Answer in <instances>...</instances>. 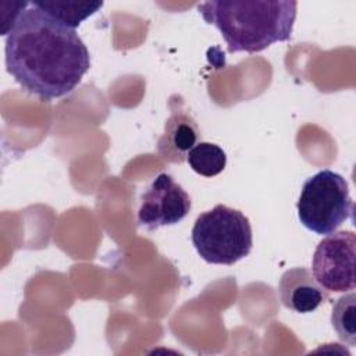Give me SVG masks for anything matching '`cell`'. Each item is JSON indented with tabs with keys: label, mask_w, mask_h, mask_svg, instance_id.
<instances>
[{
	"label": "cell",
	"mask_w": 356,
	"mask_h": 356,
	"mask_svg": "<svg viewBox=\"0 0 356 356\" xmlns=\"http://www.w3.org/2000/svg\"><path fill=\"white\" fill-rule=\"evenodd\" d=\"M186 191L167 174H159L140 197L138 222L149 231L181 222L191 211Z\"/></svg>",
	"instance_id": "cell-6"
},
{
	"label": "cell",
	"mask_w": 356,
	"mask_h": 356,
	"mask_svg": "<svg viewBox=\"0 0 356 356\" xmlns=\"http://www.w3.org/2000/svg\"><path fill=\"white\" fill-rule=\"evenodd\" d=\"M199 128L193 118L182 110L172 111L165 121L164 132L159 139L160 154L171 163L186 160L188 152L197 143Z\"/></svg>",
	"instance_id": "cell-8"
},
{
	"label": "cell",
	"mask_w": 356,
	"mask_h": 356,
	"mask_svg": "<svg viewBox=\"0 0 356 356\" xmlns=\"http://www.w3.org/2000/svg\"><path fill=\"white\" fill-rule=\"evenodd\" d=\"M303 227L317 235L335 232L353 216V200L346 179L328 168L309 177L296 203Z\"/></svg>",
	"instance_id": "cell-4"
},
{
	"label": "cell",
	"mask_w": 356,
	"mask_h": 356,
	"mask_svg": "<svg viewBox=\"0 0 356 356\" xmlns=\"http://www.w3.org/2000/svg\"><path fill=\"white\" fill-rule=\"evenodd\" d=\"M355 257L356 235L352 231L328 234L314 250L312 273L327 291H353L356 286Z\"/></svg>",
	"instance_id": "cell-5"
},
{
	"label": "cell",
	"mask_w": 356,
	"mask_h": 356,
	"mask_svg": "<svg viewBox=\"0 0 356 356\" xmlns=\"http://www.w3.org/2000/svg\"><path fill=\"white\" fill-rule=\"evenodd\" d=\"M7 72L31 95L53 100L71 93L90 68V54L75 29L33 1L6 36Z\"/></svg>",
	"instance_id": "cell-1"
},
{
	"label": "cell",
	"mask_w": 356,
	"mask_h": 356,
	"mask_svg": "<svg viewBox=\"0 0 356 356\" xmlns=\"http://www.w3.org/2000/svg\"><path fill=\"white\" fill-rule=\"evenodd\" d=\"M356 295L353 292L341 296L332 307L331 323L338 338L349 346L356 345Z\"/></svg>",
	"instance_id": "cell-11"
},
{
	"label": "cell",
	"mask_w": 356,
	"mask_h": 356,
	"mask_svg": "<svg viewBox=\"0 0 356 356\" xmlns=\"http://www.w3.org/2000/svg\"><path fill=\"white\" fill-rule=\"evenodd\" d=\"M49 15L75 29L88 17L93 15L103 7V1H79V0H44L33 1Z\"/></svg>",
	"instance_id": "cell-9"
},
{
	"label": "cell",
	"mask_w": 356,
	"mask_h": 356,
	"mask_svg": "<svg viewBox=\"0 0 356 356\" xmlns=\"http://www.w3.org/2000/svg\"><path fill=\"white\" fill-rule=\"evenodd\" d=\"M186 163L199 175L216 177L227 165L225 152L216 143L199 142L186 154Z\"/></svg>",
	"instance_id": "cell-10"
},
{
	"label": "cell",
	"mask_w": 356,
	"mask_h": 356,
	"mask_svg": "<svg viewBox=\"0 0 356 356\" xmlns=\"http://www.w3.org/2000/svg\"><path fill=\"white\" fill-rule=\"evenodd\" d=\"M278 293L284 307L300 314L314 312L328 299V291L305 267L286 270L280 278Z\"/></svg>",
	"instance_id": "cell-7"
},
{
	"label": "cell",
	"mask_w": 356,
	"mask_h": 356,
	"mask_svg": "<svg viewBox=\"0 0 356 356\" xmlns=\"http://www.w3.org/2000/svg\"><path fill=\"white\" fill-rule=\"evenodd\" d=\"M192 243L204 261L232 266L252 250L249 218L236 209L217 204L195 220Z\"/></svg>",
	"instance_id": "cell-3"
},
{
	"label": "cell",
	"mask_w": 356,
	"mask_h": 356,
	"mask_svg": "<svg viewBox=\"0 0 356 356\" xmlns=\"http://www.w3.org/2000/svg\"><path fill=\"white\" fill-rule=\"evenodd\" d=\"M296 7L293 0H211L199 4L197 10L220 31L229 53L253 54L291 39Z\"/></svg>",
	"instance_id": "cell-2"
}]
</instances>
